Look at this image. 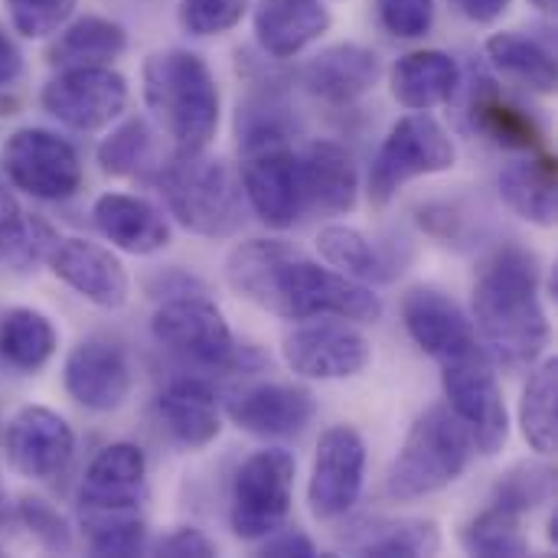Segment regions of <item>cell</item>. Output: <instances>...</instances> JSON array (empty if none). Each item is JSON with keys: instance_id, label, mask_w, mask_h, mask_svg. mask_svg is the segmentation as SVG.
Here are the masks:
<instances>
[{"instance_id": "74e56055", "label": "cell", "mask_w": 558, "mask_h": 558, "mask_svg": "<svg viewBox=\"0 0 558 558\" xmlns=\"http://www.w3.org/2000/svg\"><path fill=\"white\" fill-rule=\"evenodd\" d=\"M474 124L497 144L504 147H520V150H533L543 144V134L536 128V121L517 108L513 101H507L497 92H484L474 101Z\"/></svg>"}, {"instance_id": "44dd1931", "label": "cell", "mask_w": 558, "mask_h": 558, "mask_svg": "<svg viewBox=\"0 0 558 558\" xmlns=\"http://www.w3.org/2000/svg\"><path fill=\"white\" fill-rule=\"evenodd\" d=\"M147 497V461L137 445H108L85 471L78 487V507L101 510H141Z\"/></svg>"}, {"instance_id": "83f0119b", "label": "cell", "mask_w": 558, "mask_h": 558, "mask_svg": "<svg viewBox=\"0 0 558 558\" xmlns=\"http://www.w3.org/2000/svg\"><path fill=\"white\" fill-rule=\"evenodd\" d=\"M500 196L507 206L533 222V226H556L558 216V173L556 160L549 157H523L504 167L500 173Z\"/></svg>"}, {"instance_id": "7dc6e473", "label": "cell", "mask_w": 558, "mask_h": 558, "mask_svg": "<svg viewBox=\"0 0 558 558\" xmlns=\"http://www.w3.org/2000/svg\"><path fill=\"white\" fill-rule=\"evenodd\" d=\"M20 75H23V52H20V46L10 39V33L0 26V88L16 85Z\"/></svg>"}, {"instance_id": "30bf717a", "label": "cell", "mask_w": 558, "mask_h": 558, "mask_svg": "<svg viewBox=\"0 0 558 558\" xmlns=\"http://www.w3.org/2000/svg\"><path fill=\"white\" fill-rule=\"evenodd\" d=\"M3 170L10 183L33 199H69L82 186L75 147L46 128L13 131L3 147Z\"/></svg>"}, {"instance_id": "7402d4cb", "label": "cell", "mask_w": 558, "mask_h": 558, "mask_svg": "<svg viewBox=\"0 0 558 558\" xmlns=\"http://www.w3.org/2000/svg\"><path fill=\"white\" fill-rule=\"evenodd\" d=\"M379 75H383L379 56L356 43H337L320 49L301 72L307 92L333 108L360 101L366 92L376 88Z\"/></svg>"}, {"instance_id": "277c9868", "label": "cell", "mask_w": 558, "mask_h": 558, "mask_svg": "<svg viewBox=\"0 0 558 558\" xmlns=\"http://www.w3.org/2000/svg\"><path fill=\"white\" fill-rule=\"evenodd\" d=\"M157 186L167 199L170 216L193 235L229 239L245 222L242 180L226 160L177 150L157 170Z\"/></svg>"}, {"instance_id": "836d02e7", "label": "cell", "mask_w": 558, "mask_h": 558, "mask_svg": "<svg viewBox=\"0 0 558 558\" xmlns=\"http://www.w3.org/2000/svg\"><path fill=\"white\" fill-rule=\"evenodd\" d=\"M520 425L523 438L533 451L553 454L558 441V360L549 356L530 373V383L523 389L520 402Z\"/></svg>"}, {"instance_id": "ab89813d", "label": "cell", "mask_w": 558, "mask_h": 558, "mask_svg": "<svg viewBox=\"0 0 558 558\" xmlns=\"http://www.w3.org/2000/svg\"><path fill=\"white\" fill-rule=\"evenodd\" d=\"M248 0H180V26L190 36H222L242 23Z\"/></svg>"}, {"instance_id": "4fadbf2b", "label": "cell", "mask_w": 558, "mask_h": 558, "mask_svg": "<svg viewBox=\"0 0 558 558\" xmlns=\"http://www.w3.org/2000/svg\"><path fill=\"white\" fill-rule=\"evenodd\" d=\"M284 363L304 376V379H353L360 376L369 360H373V347L369 340L353 327V324H340V317L333 320H314L304 324L298 330H291L284 337Z\"/></svg>"}, {"instance_id": "ffe728a7", "label": "cell", "mask_w": 558, "mask_h": 558, "mask_svg": "<svg viewBox=\"0 0 558 558\" xmlns=\"http://www.w3.org/2000/svg\"><path fill=\"white\" fill-rule=\"evenodd\" d=\"M298 180L304 209L343 216L360 196V173L353 154L337 141H311L298 154Z\"/></svg>"}, {"instance_id": "1f68e13d", "label": "cell", "mask_w": 558, "mask_h": 558, "mask_svg": "<svg viewBox=\"0 0 558 558\" xmlns=\"http://www.w3.org/2000/svg\"><path fill=\"white\" fill-rule=\"evenodd\" d=\"M59 347L52 320L33 307H13L0 317V356L20 373H39Z\"/></svg>"}, {"instance_id": "681fc988", "label": "cell", "mask_w": 558, "mask_h": 558, "mask_svg": "<svg viewBox=\"0 0 558 558\" xmlns=\"http://www.w3.org/2000/svg\"><path fill=\"white\" fill-rule=\"evenodd\" d=\"M10 520V504H7V494H3V487H0V526Z\"/></svg>"}, {"instance_id": "d6986e66", "label": "cell", "mask_w": 558, "mask_h": 558, "mask_svg": "<svg viewBox=\"0 0 558 558\" xmlns=\"http://www.w3.org/2000/svg\"><path fill=\"white\" fill-rule=\"evenodd\" d=\"M226 412L242 432L255 438H291L311 425L317 402L301 386L258 383V386L232 392L226 399Z\"/></svg>"}, {"instance_id": "bcb514c9", "label": "cell", "mask_w": 558, "mask_h": 558, "mask_svg": "<svg viewBox=\"0 0 558 558\" xmlns=\"http://www.w3.org/2000/svg\"><path fill=\"white\" fill-rule=\"evenodd\" d=\"M150 294L160 298V301H170V298H186V294H206L203 281L193 278V275H183V271H160L157 278H150Z\"/></svg>"}, {"instance_id": "cb8c5ba5", "label": "cell", "mask_w": 558, "mask_h": 558, "mask_svg": "<svg viewBox=\"0 0 558 558\" xmlns=\"http://www.w3.org/2000/svg\"><path fill=\"white\" fill-rule=\"evenodd\" d=\"M330 10L320 0H258L255 36L275 59H291L330 29Z\"/></svg>"}, {"instance_id": "8d00e7d4", "label": "cell", "mask_w": 558, "mask_h": 558, "mask_svg": "<svg viewBox=\"0 0 558 558\" xmlns=\"http://www.w3.org/2000/svg\"><path fill=\"white\" fill-rule=\"evenodd\" d=\"M520 520L517 513L510 510H500V507H487L484 513H477L464 530H461V546L471 553V556L484 558H520L530 553V539L523 536L520 530Z\"/></svg>"}, {"instance_id": "9a60e30c", "label": "cell", "mask_w": 558, "mask_h": 558, "mask_svg": "<svg viewBox=\"0 0 558 558\" xmlns=\"http://www.w3.org/2000/svg\"><path fill=\"white\" fill-rule=\"evenodd\" d=\"M3 451L20 477L52 481L69 468L75 454V435L59 412L46 405H26L7 425Z\"/></svg>"}, {"instance_id": "8992f818", "label": "cell", "mask_w": 558, "mask_h": 558, "mask_svg": "<svg viewBox=\"0 0 558 558\" xmlns=\"http://www.w3.org/2000/svg\"><path fill=\"white\" fill-rule=\"evenodd\" d=\"M150 330L160 347H167L173 356L203 366V369H222L239 373L245 369L248 350L235 343L222 311L206 294H186L170 298L157 307Z\"/></svg>"}, {"instance_id": "f35d334b", "label": "cell", "mask_w": 558, "mask_h": 558, "mask_svg": "<svg viewBox=\"0 0 558 558\" xmlns=\"http://www.w3.org/2000/svg\"><path fill=\"white\" fill-rule=\"evenodd\" d=\"M556 490V474L543 464H517L510 474H504L494 487L490 504L500 510H510L517 517L536 510L539 504H546Z\"/></svg>"}, {"instance_id": "d6a6232c", "label": "cell", "mask_w": 558, "mask_h": 558, "mask_svg": "<svg viewBox=\"0 0 558 558\" xmlns=\"http://www.w3.org/2000/svg\"><path fill=\"white\" fill-rule=\"evenodd\" d=\"M317 252L330 268L353 281H392V262L353 226H327L317 235Z\"/></svg>"}, {"instance_id": "f546056e", "label": "cell", "mask_w": 558, "mask_h": 558, "mask_svg": "<svg viewBox=\"0 0 558 558\" xmlns=\"http://www.w3.org/2000/svg\"><path fill=\"white\" fill-rule=\"evenodd\" d=\"M487 59L500 75L510 82L536 92V95H553L558 85V69L553 49H546L539 39L523 36V33H494L487 39Z\"/></svg>"}, {"instance_id": "ba28073f", "label": "cell", "mask_w": 558, "mask_h": 558, "mask_svg": "<svg viewBox=\"0 0 558 558\" xmlns=\"http://www.w3.org/2000/svg\"><path fill=\"white\" fill-rule=\"evenodd\" d=\"M458 160L454 141L448 131L428 114V111H412L392 124L386 134L373 170H369V199L376 206L389 203L409 180L432 177L451 170Z\"/></svg>"}, {"instance_id": "2e32d148", "label": "cell", "mask_w": 558, "mask_h": 558, "mask_svg": "<svg viewBox=\"0 0 558 558\" xmlns=\"http://www.w3.org/2000/svg\"><path fill=\"white\" fill-rule=\"evenodd\" d=\"M65 392L88 412H114L134 386L128 350L111 337H85L65 360Z\"/></svg>"}, {"instance_id": "8fae6325", "label": "cell", "mask_w": 558, "mask_h": 558, "mask_svg": "<svg viewBox=\"0 0 558 558\" xmlns=\"http://www.w3.org/2000/svg\"><path fill=\"white\" fill-rule=\"evenodd\" d=\"M43 108L72 131H101L128 108V78L111 65L62 69L43 85Z\"/></svg>"}, {"instance_id": "7bdbcfd3", "label": "cell", "mask_w": 558, "mask_h": 558, "mask_svg": "<svg viewBox=\"0 0 558 558\" xmlns=\"http://www.w3.org/2000/svg\"><path fill=\"white\" fill-rule=\"evenodd\" d=\"M379 23L399 39L428 36L435 26V0H376Z\"/></svg>"}, {"instance_id": "f6af8a7d", "label": "cell", "mask_w": 558, "mask_h": 558, "mask_svg": "<svg viewBox=\"0 0 558 558\" xmlns=\"http://www.w3.org/2000/svg\"><path fill=\"white\" fill-rule=\"evenodd\" d=\"M262 556L275 558H314L317 556V546L301 533V530H288V533H271L265 536V546H262Z\"/></svg>"}, {"instance_id": "c3c4849f", "label": "cell", "mask_w": 558, "mask_h": 558, "mask_svg": "<svg viewBox=\"0 0 558 558\" xmlns=\"http://www.w3.org/2000/svg\"><path fill=\"white\" fill-rule=\"evenodd\" d=\"M451 3L471 23H497L510 10L513 0H451Z\"/></svg>"}, {"instance_id": "d4e9b609", "label": "cell", "mask_w": 558, "mask_h": 558, "mask_svg": "<svg viewBox=\"0 0 558 558\" xmlns=\"http://www.w3.org/2000/svg\"><path fill=\"white\" fill-rule=\"evenodd\" d=\"M340 546L353 556L369 558H418L441 553V530L432 520H392L373 517L350 523Z\"/></svg>"}, {"instance_id": "4dcf8cb0", "label": "cell", "mask_w": 558, "mask_h": 558, "mask_svg": "<svg viewBox=\"0 0 558 558\" xmlns=\"http://www.w3.org/2000/svg\"><path fill=\"white\" fill-rule=\"evenodd\" d=\"M56 245L59 232L46 219L29 216L20 199L0 183V258L16 268H33L46 262Z\"/></svg>"}, {"instance_id": "603a6c76", "label": "cell", "mask_w": 558, "mask_h": 558, "mask_svg": "<svg viewBox=\"0 0 558 558\" xmlns=\"http://www.w3.org/2000/svg\"><path fill=\"white\" fill-rule=\"evenodd\" d=\"M95 229L128 255H154L170 245V222L163 213L128 193H105L92 206Z\"/></svg>"}, {"instance_id": "6da1fadb", "label": "cell", "mask_w": 558, "mask_h": 558, "mask_svg": "<svg viewBox=\"0 0 558 558\" xmlns=\"http://www.w3.org/2000/svg\"><path fill=\"white\" fill-rule=\"evenodd\" d=\"M226 281L235 294L284 320L340 317L373 324L383 317L379 294L281 239H248L235 245L226 258Z\"/></svg>"}, {"instance_id": "52a82bcc", "label": "cell", "mask_w": 558, "mask_h": 558, "mask_svg": "<svg viewBox=\"0 0 558 558\" xmlns=\"http://www.w3.org/2000/svg\"><path fill=\"white\" fill-rule=\"evenodd\" d=\"M438 366L448 405L468 425L474 451H481L484 458L500 454L510 438V412L497 383V366L484 343Z\"/></svg>"}, {"instance_id": "5b68a950", "label": "cell", "mask_w": 558, "mask_h": 558, "mask_svg": "<svg viewBox=\"0 0 558 558\" xmlns=\"http://www.w3.org/2000/svg\"><path fill=\"white\" fill-rule=\"evenodd\" d=\"M471 458L474 441L468 425L451 412V405H432L409 428L389 468L386 487L399 504L425 500L461 481Z\"/></svg>"}, {"instance_id": "f1b7e54d", "label": "cell", "mask_w": 558, "mask_h": 558, "mask_svg": "<svg viewBox=\"0 0 558 558\" xmlns=\"http://www.w3.org/2000/svg\"><path fill=\"white\" fill-rule=\"evenodd\" d=\"M128 49V33L121 23L105 16H82L69 23L49 46V62L59 69L108 65Z\"/></svg>"}, {"instance_id": "d590c367", "label": "cell", "mask_w": 558, "mask_h": 558, "mask_svg": "<svg viewBox=\"0 0 558 558\" xmlns=\"http://www.w3.org/2000/svg\"><path fill=\"white\" fill-rule=\"evenodd\" d=\"M82 526L88 536V549L95 556L131 558L144 553L147 543V523L141 510H82Z\"/></svg>"}, {"instance_id": "e575fe53", "label": "cell", "mask_w": 558, "mask_h": 558, "mask_svg": "<svg viewBox=\"0 0 558 558\" xmlns=\"http://www.w3.org/2000/svg\"><path fill=\"white\" fill-rule=\"evenodd\" d=\"M98 163L111 177H157L163 167V154L157 147V131L144 118L124 121L111 131L98 147Z\"/></svg>"}, {"instance_id": "484cf974", "label": "cell", "mask_w": 558, "mask_h": 558, "mask_svg": "<svg viewBox=\"0 0 558 558\" xmlns=\"http://www.w3.org/2000/svg\"><path fill=\"white\" fill-rule=\"evenodd\" d=\"M392 98L409 111H432L454 98L461 85L458 62L441 49H415L392 65Z\"/></svg>"}, {"instance_id": "ac0fdd59", "label": "cell", "mask_w": 558, "mask_h": 558, "mask_svg": "<svg viewBox=\"0 0 558 558\" xmlns=\"http://www.w3.org/2000/svg\"><path fill=\"white\" fill-rule=\"evenodd\" d=\"M402 320L409 337L438 363L481 347L474 320L438 288H412L402 301Z\"/></svg>"}, {"instance_id": "3957f363", "label": "cell", "mask_w": 558, "mask_h": 558, "mask_svg": "<svg viewBox=\"0 0 558 558\" xmlns=\"http://www.w3.org/2000/svg\"><path fill=\"white\" fill-rule=\"evenodd\" d=\"M144 101L183 154H199L219 131V85L203 56L160 49L144 62Z\"/></svg>"}, {"instance_id": "5bb4252c", "label": "cell", "mask_w": 558, "mask_h": 558, "mask_svg": "<svg viewBox=\"0 0 558 558\" xmlns=\"http://www.w3.org/2000/svg\"><path fill=\"white\" fill-rule=\"evenodd\" d=\"M242 193L252 213L271 229H291L301 213V180H298V154L288 141L245 147L242 160Z\"/></svg>"}, {"instance_id": "9c48e42d", "label": "cell", "mask_w": 558, "mask_h": 558, "mask_svg": "<svg viewBox=\"0 0 558 558\" xmlns=\"http://www.w3.org/2000/svg\"><path fill=\"white\" fill-rule=\"evenodd\" d=\"M294 458L284 448L255 451L235 474L229 523L245 543H258L284 526L294 500Z\"/></svg>"}, {"instance_id": "60d3db41", "label": "cell", "mask_w": 558, "mask_h": 558, "mask_svg": "<svg viewBox=\"0 0 558 558\" xmlns=\"http://www.w3.org/2000/svg\"><path fill=\"white\" fill-rule=\"evenodd\" d=\"M75 3L78 0H7L13 29L29 39L59 33L69 23V16L75 13Z\"/></svg>"}, {"instance_id": "ee69618b", "label": "cell", "mask_w": 558, "mask_h": 558, "mask_svg": "<svg viewBox=\"0 0 558 558\" xmlns=\"http://www.w3.org/2000/svg\"><path fill=\"white\" fill-rule=\"evenodd\" d=\"M157 556L167 558H213L216 556V546L193 526H183L177 533H170L160 546H157Z\"/></svg>"}, {"instance_id": "7a4b0ae2", "label": "cell", "mask_w": 558, "mask_h": 558, "mask_svg": "<svg viewBox=\"0 0 558 558\" xmlns=\"http://www.w3.org/2000/svg\"><path fill=\"white\" fill-rule=\"evenodd\" d=\"M474 330L494 366L530 369L553 340L539 301V262L520 245L494 252L474 281Z\"/></svg>"}, {"instance_id": "f907efd6", "label": "cell", "mask_w": 558, "mask_h": 558, "mask_svg": "<svg viewBox=\"0 0 558 558\" xmlns=\"http://www.w3.org/2000/svg\"><path fill=\"white\" fill-rule=\"evenodd\" d=\"M533 7H539L543 13H553L558 7V0H533Z\"/></svg>"}, {"instance_id": "4316f807", "label": "cell", "mask_w": 558, "mask_h": 558, "mask_svg": "<svg viewBox=\"0 0 558 558\" xmlns=\"http://www.w3.org/2000/svg\"><path fill=\"white\" fill-rule=\"evenodd\" d=\"M157 415L170 438L190 451L213 445L222 432L216 396L199 379H177L173 386H167L157 399Z\"/></svg>"}, {"instance_id": "b9f144b4", "label": "cell", "mask_w": 558, "mask_h": 558, "mask_svg": "<svg viewBox=\"0 0 558 558\" xmlns=\"http://www.w3.org/2000/svg\"><path fill=\"white\" fill-rule=\"evenodd\" d=\"M16 517L23 520V526H26L46 549H52V553H69V549H72V530H69L65 517H62L56 507H49L46 500H39V497H23V500L16 504Z\"/></svg>"}, {"instance_id": "e0dca14e", "label": "cell", "mask_w": 558, "mask_h": 558, "mask_svg": "<svg viewBox=\"0 0 558 558\" xmlns=\"http://www.w3.org/2000/svg\"><path fill=\"white\" fill-rule=\"evenodd\" d=\"M52 275L69 284L75 294H82L88 304L114 311L128 304L131 278L124 265L98 242L88 239H59L52 255L46 258Z\"/></svg>"}, {"instance_id": "7c38bea8", "label": "cell", "mask_w": 558, "mask_h": 558, "mask_svg": "<svg viewBox=\"0 0 558 558\" xmlns=\"http://www.w3.org/2000/svg\"><path fill=\"white\" fill-rule=\"evenodd\" d=\"M366 481V445L363 435L350 425H333L320 435L307 504L320 523L340 520L353 510Z\"/></svg>"}]
</instances>
